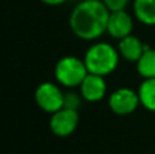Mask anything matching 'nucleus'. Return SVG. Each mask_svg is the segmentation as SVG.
I'll return each mask as SVG.
<instances>
[{
	"mask_svg": "<svg viewBox=\"0 0 155 154\" xmlns=\"http://www.w3.org/2000/svg\"><path fill=\"white\" fill-rule=\"evenodd\" d=\"M120 57L117 46H113L105 41H98L87 48L83 60L90 74L107 76L118 67Z\"/></svg>",
	"mask_w": 155,
	"mask_h": 154,
	"instance_id": "obj_2",
	"label": "nucleus"
},
{
	"mask_svg": "<svg viewBox=\"0 0 155 154\" xmlns=\"http://www.w3.org/2000/svg\"><path fill=\"white\" fill-rule=\"evenodd\" d=\"M53 74L54 79L60 86L74 89V87L80 86L83 79L87 76L88 70L83 59L68 55V56H63L61 59L57 60Z\"/></svg>",
	"mask_w": 155,
	"mask_h": 154,
	"instance_id": "obj_3",
	"label": "nucleus"
},
{
	"mask_svg": "<svg viewBox=\"0 0 155 154\" xmlns=\"http://www.w3.org/2000/svg\"><path fill=\"white\" fill-rule=\"evenodd\" d=\"M83 98L80 95V93H75L72 90L64 93V108H70V109H79L80 104H82Z\"/></svg>",
	"mask_w": 155,
	"mask_h": 154,
	"instance_id": "obj_13",
	"label": "nucleus"
},
{
	"mask_svg": "<svg viewBox=\"0 0 155 154\" xmlns=\"http://www.w3.org/2000/svg\"><path fill=\"white\" fill-rule=\"evenodd\" d=\"M132 30H134V18L131 16V14H128L125 10L110 11L106 30V33L110 37L121 40V38L132 34Z\"/></svg>",
	"mask_w": 155,
	"mask_h": 154,
	"instance_id": "obj_8",
	"label": "nucleus"
},
{
	"mask_svg": "<svg viewBox=\"0 0 155 154\" xmlns=\"http://www.w3.org/2000/svg\"><path fill=\"white\" fill-rule=\"evenodd\" d=\"M134 15L144 26H155V0H134Z\"/></svg>",
	"mask_w": 155,
	"mask_h": 154,
	"instance_id": "obj_10",
	"label": "nucleus"
},
{
	"mask_svg": "<svg viewBox=\"0 0 155 154\" xmlns=\"http://www.w3.org/2000/svg\"><path fill=\"white\" fill-rule=\"evenodd\" d=\"M79 93L82 98L87 102H99L104 100L107 93V85L105 76L97 74H87L79 86Z\"/></svg>",
	"mask_w": 155,
	"mask_h": 154,
	"instance_id": "obj_7",
	"label": "nucleus"
},
{
	"mask_svg": "<svg viewBox=\"0 0 155 154\" xmlns=\"http://www.w3.org/2000/svg\"><path fill=\"white\" fill-rule=\"evenodd\" d=\"M102 2L109 8V11H120L125 10L131 0H102Z\"/></svg>",
	"mask_w": 155,
	"mask_h": 154,
	"instance_id": "obj_14",
	"label": "nucleus"
},
{
	"mask_svg": "<svg viewBox=\"0 0 155 154\" xmlns=\"http://www.w3.org/2000/svg\"><path fill=\"white\" fill-rule=\"evenodd\" d=\"M137 94L140 98V105L146 111L155 113V78L143 79L139 85Z\"/></svg>",
	"mask_w": 155,
	"mask_h": 154,
	"instance_id": "obj_12",
	"label": "nucleus"
},
{
	"mask_svg": "<svg viewBox=\"0 0 155 154\" xmlns=\"http://www.w3.org/2000/svg\"><path fill=\"white\" fill-rule=\"evenodd\" d=\"M118 53L127 62L136 63L140 59V56L144 52V44L134 34H129L127 37L118 40Z\"/></svg>",
	"mask_w": 155,
	"mask_h": 154,
	"instance_id": "obj_9",
	"label": "nucleus"
},
{
	"mask_svg": "<svg viewBox=\"0 0 155 154\" xmlns=\"http://www.w3.org/2000/svg\"><path fill=\"white\" fill-rule=\"evenodd\" d=\"M79 124V113L76 109L61 108L51 115L49 128L53 135L59 138H65L75 132Z\"/></svg>",
	"mask_w": 155,
	"mask_h": 154,
	"instance_id": "obj_6",
	"label": "nucleus"
},
{
	"mask_svg": "<svg viewBox=\"0 0 155 154\" xmlns=\"http://www.w3.org/2000/svg\"><path fill=\"white\" fill-rule=\"evenodd\" d=\"M110 111L118 116H128L134 113L140 105V98L137 90L129 89V87H118L113 90L107 100Z\"/></svg>",
	"mask_w": 155,
	"mask_h": 154,
	"instance_id": "obj_5",
	"label": "nucleus"
},
{
	"mask_svg": "<svg viewBox=\"0 0 155 154\" xmlns=\"http://www.w3.org/2000/svg\"><path fill=\"white\" fill-rule=\"evenodd\" d=\"M136 71L143 79L155 78V49L144 44V52L136 62Z\"/></svg>",
	"mask_w": 155,
	"mask_h": 154,
	"instance_id": "obj_11",
	"label": "nucleus"
},
{
	"mask_svg": "<svg viewBox=\"0 0 155 154\" xmlns=\"http://www.w3.org/2000/svg\"><path fill=\"white\" fill-rule=\"evenodd\" d=\"M40 2L46 5H51V7H57V5L64 4L67 0H40Z\"/></svg>",
	"mask_w": 155,
	"mask_h": 154,
	"instance_id": "obj_15",
	"label": "nucleus"
},
{
	"mask_svg": "<svg viewBox=\"0 0 155 154\" xmlns=\"http://www.w3.org/2000/svg\"><path fill=\"white\" fill-rule=\"evenodd\" d=\"M34 100L41 111L51 115L64 108V92L53 82H42L38 85L34 92Z\"/></svg>",
	"mask_w": 155,
	"mask_h": 154,
	"instance_id": "obj_4",
	"label": "nucleus"
},
{
	"mask_svg": "<svg viewBox=\"0 0 155 154\" xmlns=\"http://www.w3.org/2000/svg\"><path fill=\"white\" fill-rule=\"evenodd\" d=\"M110 11L102 0H79L71 11L70 29L83 41H95L106 33Z\"/></svg>",
	"mask_w": 155,
	"mask_h": 154,
	"instance_id": "obj_1",
	"label": "nucleus"
}]
</instances>
